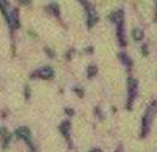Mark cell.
I'll use <instances>...</instances> for the list:
<instances>
[{"mask_svg":"<svg viewBox=\"0 0 157 152\" xmlns=\"http://www.w3.org/2000/svg\"><path fill=\"white\" fill-rule=\"evenodd\" d=\"M42 77H45V78H48V77H50V75L52 74V71L49 68V67H45V68H43L42 71H39L38 72Z\"/></svg>","mask_w":157,"mask_h":152,"instance_id":"obj_1","label":"cell"},{"mask_svg":"<svg viewBox=\"0 0 157 152\" xmlns=\"http://www.w3.org/2000/svg\"><path fill=\"white\" fill-rule=\"evenodd\" d=\"M141 32L140 31H138V29H135V32H134V37L136 38V39H138V38H141Z\"/></svg>","mask_w":157,"mask_h":152,"instance_id":"obj_2","label":"cell"}]
</instances>
